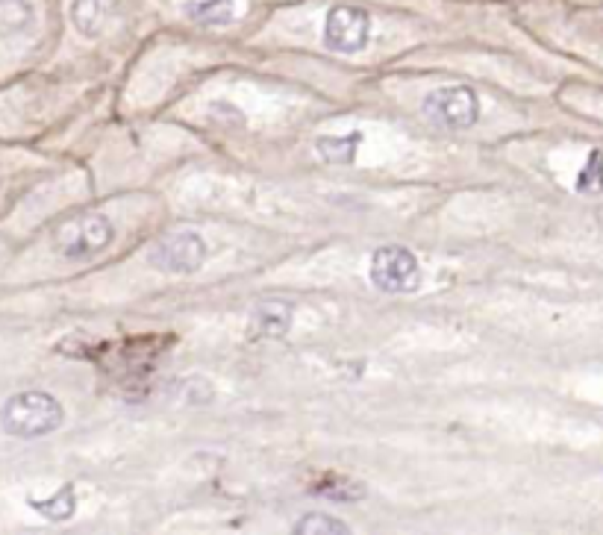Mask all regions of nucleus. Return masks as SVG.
Listing matches in <instances>:
<instances>
[{"label": "nucleus", "mask_w": 603, "mask_h": 535, "mask_svg": "<svg viewBox=\"0 0 603 535\" xmlns=\"http://www.w3.org/2000/svg\"><path fill=\"white\" fill-rule=\"evenodd\" d=\"M65 409L47 391H18L0 409V427L12 439H42L62 427Z\"/></svg>", "instance_id": "obj_1"}, {"label": "nucleus", "mask_w": 603, "mask_h": 535, "mask_svg": "<svg viewBox=\"0 0 603 535\" xmlns=\"http://www.w3.org/2000/svg\"><path fill=\"white\" fill-rule=\"evenodd\" d=\"M112 239H116L112 221L100 213H85L62 223L56 233V247L71 263H85V259H95L97 253H104L112 244Z\"/></svg>", "instance_id": "obj_2"}, {"label": "nucleus", "mask_w": 603, "mask_h": 535, "mask_svg": "<svg viewBox=\"0 0 603 535\" xmlns=\"http://www.w3.org/2000/svg\"><path fill=\"white\" fill-rule=\"evenodd\" d=\"M368 280L386 294H412L421 285V265L407 247L383 244L371 253Z\"/></svg>", "instance_id": "obj_3"}, {"label": "nucleus", "mask_w": 603, "mask_h": 535, "mask_svg": "<svg viewBox=\"0 0 603 535\" xmlns=\"http://www.w3.org/2000/svg\"><path fill=\"white\" fill-rule=\"evenodd\" d=\"M424 115L438 127L468 130L480 121V97L471 85H442L424 97Z\"/></svg>", "instance_id": "obj_4"}, {"label": "nucleus", "mask_w": 603, "mask_h": 535, "mask_svg": "<svg viewBox=\"0 0 603 535\" xmlns=\"http://www.w3.org/2000/svg\"><path fill=\"white\" fill-rule=\"evenodd\" d=\"M321 42L333 54H359L371 42V15L359 6H333L324 18Z\"/></svg>", "instance_id": "obj_5"}, {"label": "nucleus", "mask_w": 603, "mask_h": 535, "mask_svg": "<svg viewBox=\"0 0 603 535\" xmlns=\"http://www.w3.org/2000/svg\"><path fill=\"white\" fill-rule=\"evenodd\" d=\"M150 259L166 273H197L206 263V242H204V235L195 230L171 233L156 244V251Z\"/></svg>", "instance_id": "obj_6"}, {"label": "nucleus", "mask_w": 603, "mask_h": 535, "mask_svg": "<svg viewBox=\"0 0 603 535\" xmlns=\"http://www.w3.org/2000/svg\"><path fill=\"white\" fill-rule=\"evenodd\" d=\"M292 327V309L286 303H262L254 315H250V339H283Z\"/></svg>", "instance_id": "obj_7"}, {"label": "nucleus", "mask_w": 603, "mask_h": 535, "mask_svg": "<svg viewBox=\"0 0 603 535\" xmlns=\"http://www.w3.org/2000/svg\"><path fill=\"white\" fill-rule=\"evenodd\" d=\"M183 15L200 27H227L236 21V0H186Z\"/></svg>", "instance_id": "obj_8"}, {"label": "nucleus", "mask_w": 603, "mask_h": 535, "mask_svg": "<svg viewBox=\"0 0 603 535\" xmlns=\"http://www.w3.org/2000/svg\"><path fill=\"white\" fill-rule=\"evenodd\" d=\"M362 144V133H350V135H324L316 142V151L324 162H333V165H354L357 154Z\"/></svg>", "instance_id": "obj_9"}, {"label": "nucleus", "mask_w": 603, "mask_h": 535, "mask_svg": "<svg viewBox=\"0 0 603 535\" xmlns=\"http://www.w3.org/2000/svg\"><path fill=\"white\" fill-rule=\"evenodd\" d=\"M71 24L77 27L80 35L95 39L104 30L106 21V0H71Z\"/></svg>", "instance_id": "obj_10"}, {"label": "nucleus", "mask_w": 603, "mask_h": 535, "mask_svg": "<svg viewBox=\"0 0 603 535\" xmlns=\"http://www.w3.org/2000/svg\"><path fill=\"white\" fill-rule=\"evenodd\" d=\"M27 503H30L33 512H39L47 520H56V524H59V520L74 518V512H77V494H74V485H62L59 491L45 497V500H35V497H30Z\"/></svg>", "instance_id": "obj_11"}, {"label": "nucleus", "mask_w": 603, "mask_h": 535, "mask_svg": "<svg viewBox=\"0 0 603 535\" xmlns=\"http://www.w3.org/2000/svg\"><path fill=\"white\" fill-rule=\"evenodd\" d=\"M316 491L324 494L327 500H336V503H357V500L366 497V485H359L357 480H350V477H327Z\"/></svg>", "instance_id": "obj_12"}, {"label": "nucleus", "mask_w": 603, "mask_h": 535, "mask_svg": "<svg viewBox=\"0 0 603 535\" xmlns=\"http://www.w3.org/2000/svg\"><path fill=\"white\" fill-rule=\"evenodd\" d=\"M574 189L580 194H600L603 192V151H592L577 173Z\"/></svg>", "instance_id": "obj_13"}, {"label": "nucleus", "mask_w": 603, "mask_h": 535, "mask_svg": "<svg viewBox=\"0 0 603 535\" xmlns=\"http://www.w3.org/2000/svg\"><path fill=\"white\" fill-rule=\"evenodd\" d=\"M295 532H300V535H347L350 527L345 524V520L333 518V515L312 512V515H304V518L297 520Z\"/></svg>", "instance_id": "obj_14"}, {"label": "nucleus", "mask_w": 603, "mask_h": 535, "mask_svg": "<svg viewBox=\"0 0 603 535\" xmlns=\"http://www.w3.org/2000/svg\"><path fill=\"white\" fill-rule=\"evenodd\" d=\"M33 21L30 0H0V30L15 33L24 30Z\"/></svg>", "instance_id": "obj_15"}]
</instances>
